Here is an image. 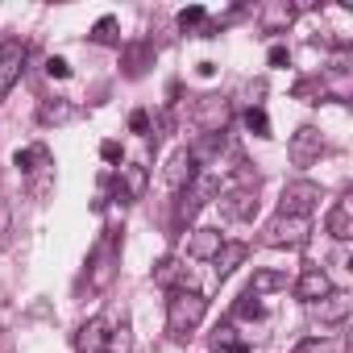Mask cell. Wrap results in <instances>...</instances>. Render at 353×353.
<instances>
[{
    "mask_svg": "<svg viewBox=\"0 0 353 353\" xmlns=\"http://www.w3.org/2000/svg\"><path fill=\"white\" fill-rule=\"evenodd\" d=\"M204 316H208V299L200 291H192V287H174L170 291V299H166V332L170 336H179V341L192 336Z\"/></svg>",
    "mask_w": 353,
    "mask_h": 353,
    "instance_id": "obj_1",
    "label": "cell"
},
{
    "mask_svg": "<svg viewBox=\"0 0 353 353\" xmlns=\"http://www.w3.org/2000/svg\"><path fill=\"white\" fill-rule=\"evenodd\" d=\"M307 237H312V216H283L279 212L262 229V241L270 250H299V245H307Z\"/></svg>",
    "mask_w": 353,
    "mask_h": 353,
    "instance_id": "obj_2",
    "label": "cell"
},
{
    "mask_svg": "<svg viewBox=\"0 0 353 353\" xmlns=\"http://www.w3.org/2000/svg\"><path fill=\"white\" fill-rule=\"evenodd\" d=\"M216 196H221V179H216V174H196L192 188L179 192V208H174V221H179V225H192L196 212H200L204 204H212Z\"/></svg>",
    "mask_w": 353,
    "mask_h": 353,
    "instance_id": "obj_3",
    "label": "cell"
},
{
    "mask_svg": "<svg viewBox=\"0 0 353 353\" xmlns=\"http://www.w3.org/2000/svg\"><path fill=\"white\" fill-rule=\"evenodd\" d=\"M320 200H324V192H320L312 179H295V183H287V188H283L279 212H283V216H307Z\"/></svg>",
    "mask_w": 353,
    "mask_h": 353,
    "instance_id": "obj_4",
    "label": "cell"
},
{
    "mask_svg": "<svg viewBox=\"0 0 353 353\" xmlns=\"http://www.w3.org/2000/svg\"><path fill=\"white\" fill-rule=\"evenodd\" d=\"M320 154H324V137H320V129L303 125V129L291 133V141H287V158H291V166H312V162H320Z\"/></svg>",
    "mask_w": 353,
    "mask_h": 353,
    "instance_id": "obj_5",
    "label": "cell"
},
{
    "mask_svg": "<svg viewBox=\"0 0 353 353\" xmlns=\"http://www.w3.org/2000/svg\"><path fill=\"white\" fill-rule=\"evenodd\" d=\"M117 274V233H108L92 254V291H104Z\"/></svg>",
    "mask_w": 353,
    "mask_h": 353,
    "instance_id": "obj_6",
    "label": "cell"
},
{
    "mask_svg": "<svg viewBox=\"0 0 353 353\" xmlns=\"http://www.w3.org/2000/svg\"><path fill=\"white\" fill-rule=\"evenodd\" d=\"M307 307H312V316H316L320 324H345L349 312H353V295H349V291H328L324 299H316V303H307Z\"/></svg>",
    "mask_w": 353,
    "mask_h": 353,
    "instance_id": "obj_7",
    "label": "cell"
},
{
    "mask_svg": "<svg viewBox=\"0 0 353 353\" xmlns=\"http://www.w3.org/2000/svg\"><path fill=\"white\" fill-rule=\"evenodd\" d=\"M196 117H200V129H204V133H225V125H229L233 108H229V100L200 96V104H196Z\"/></svg>",
    "mask_w": 353,
    "mask_h": 353,
    "instance_id": "obj_8",
    "label": "cell"
},
{
    "mask_svg": "<svg viewBox=\"0 0 353 353\" xmlns=\"http://www.w3.org/2000/svg\"><path fill=\"white\" fill-rule=\"evenodd\" d=\"M108 345H112V332H108V324L100 316H92V320L79 324V332H75V349L79 353H104Z\"/></svg>",
    "mask_w": 353,
    "mask_h": 353,
    "instance_id": "obj_9",
    "label": "cell"
},
{
    "mask_svg": "<svg viewBox=\"0 0 353 353\" xmlns=\"http://www.w3.org/2000/svg\"><path fill=\"white\" fill-rule=\"evenodd\" d=\"M26 42L21 38H9L5 46H0V67H5V75H0V92H9L13 83H17V75H21V67H26Z\"/></svg>",
    "mask_w": 353,
    "mask_h": 353,
    "instance_id": "obj_10",
    "label": "cell"
},
{
    "mask_svg": "<svg viewBox=\"0 0 353 353\" xmlns=\"http://www.w3.org/2000/svg\"><path fill=\"white\" fill-rule=\"evenodd\" d=\"M145 188H150V170L141 162H125L121 166V192H117V200L121 204H133V200L145 196Z\"/></svg>",
    "mask_w": 353,
    "mask_h": 353,
    "instance_id": "obj_11",
    "label": "cell"
},
{
    "mask_svg": "<svg viewBox=\"0 0 353 353\" xmlns=\"http://www.w3.org/2000/svg\"><path fill=\"white\" fill-rule=\"evenodd\" d=\"M221 212L229 221H254V212H258V188H241V192L221 196Z\"/></svg>",
    "mask_w": 353,
    "mask_h": 353,
    "instance_id": "obj_12",
    "label": "cell"
},
{
    "mask_svg": "<svg viewBox=\"0 0 353 353\" xmlns=\"http://www.w3.org/2000/svg\"><path fill=\"white\" fill-rule=\"evenodd\" d=\"M332 291V283H328V274L320 270V266H307L299 279H295V295L303 299V303H316V299H324Z\"/></svg>",
    "mask_w": 353,
    "mask_h": 353,
    "instance_id": "obj_13",
    "label": "cell"
},
{
    "mask_svg": "<svg viewBox=\"0 0 353 353\" xmlns=\"http://www.w3.org/2000/svg\"><path fill=\"white\" fill-rule=\"evenodd\" d=\"M196 174H200V170H196V162L188 158V150H179V154H174V158L166 162V188H170L174 196H179L183 188H192Z\"/></svg>",
    "mask_w": 353,
    "mask_h": 353,
    "instance_id": "obj_14",
    "label": "cell"
},
{
    "mask_svg": "<svg viewBox=\"0 0 353 353\" xmlns=\"http://www.w3.org/2000/svg\"><path fill=\"white\" fill-rule=\"evenodd\" d=\"M221 150H225V133H200V137L188 145V158H192L196 166H212V162L221 158Z\"/></svg>",
    "mask_w": 353,
    "mask_h": 353,
    "instance_id": "obj_15",
    "label": "cell"
},
{
    "mask_svg": "<svg viewBox=\"0 0 353 353\" xmlns=\"http://www.w3.org/2000/svg\"><path fill=\"white\" fill-rule=\"evenodd\" d=\"M291 21H295V5H287V0L262 5V34H283Z\"/></svg>",
    "mask_w": 353,
    "mask_h": 353,
    "instance_id": "obj_16",
    "label": "cell"
},
{
    "mask_svg": "<svg viewBox=\"0 0 353 353\" xmlns=\"http://www.w3.org/2000/svg\"><path fill=\"white\" fill-rule=\"evenodd\" d=\"M221 245H225L221 229H196V233H192V245H188V254H192V258H200V262H212Z\"/></svg>",
    "mask_w": 353,
    "mask_h": 353,
    "instance_id": "obj_17",
    "label": "cell"
},
{
    "mask_svg": "<svg viewBox=\"0 0 353 353\" xmlns=\"http://www.w3.org/2000/svg\"><path fill=\"white\" fill-rule=\"evenodd\" d=\"M245 254H250V250H245L241 241H225V245L216 250V258H212V262H216V279H229V274L245 262Z\"/></svg>",
    "mask_w": 353,
    "mask_h": 353,
    "instance_id": "obj_18",
    "label": "cell"
},
{
    "mask_svg": "<svg viewBox=\"0 0 353 353\" xmlns=\"http://www.w3.org/2000/svg\"><path fill=\"white\" fill-rule=\"evenodd\" d=\"M13 162H17L21 174H38V170L50 166V150H46V145H30V150H17Z\"/></svg>",
    "mask_w": 353,
    "mask_h": 353,
    "instance_id": "obj_19",
    "label": "cell"
},
{
    "mask_svg": "<svg viewBox=\"0 0 353 353\" xmlns=\"http://www.w3.org/2000/svg\"><path fill=\"white\" fill-rule=\"evenodd\" d=\"M328 233H332L336 241H349V237H353V208H349V200L332 204V212H328Z\"/></svg>",
    "mask_w": 353,
    "mask_h": 353,
    "instance_id": "obj_20",
    "label": "cell"
},
{
    "mask_svg": "<svg viewBox=\"0 0 353 353\" xmlns=\"http://www.w3.org/2000/svg\"><path fill=\"white\" fill-rule=\"evenodd\" d=\"M150 59H154V46H150V42H133V46H125V71H129L133 79L150 67Z\"/></svg>",
    "mask_w": 353,
    "mask_h": 353,
    "instance_id": "obj_21",
    "label": "cell"
},
{
    "mask_svg": "<svg viewBox=\"0 0 353 353\" xmlns=\"http://www.w3.org/2000/svg\"><path fill=\"white\" fill-rule=\"evenodd\" d=\"M179 279H183V266L174 262V258H158V262H154V283H158V287L174 291V287H179Z\"/></svg>",
    "mask_w": 353,
    "mask_h": 353,
    "instance_id": "obj_22",
    "label": "cell"
},
{
    "mask_svg": "<svg viewBox=\"0 0 353 353\" xmlns=\"http://www.w3.org/2000/svg\"><path fill=\"white\" fill-rule=\"evenodd\" d=\"M279 287H287V274L283 270H254V283H250V295H270V291H279Z\"/></svg>",
    "mask_w": 353,
    "mask_h": 353,
    "instance_id": "obj_23",
    "label": "cell"
},
{
    "mask_svg": "<svg viewBox=\"0 0 353 353\" xmlns=\"http://www.w3.org/2000/svg\"><path fill=\"white\" fill-rule=\"evenodd\" d=\"M71 112H75L71 104H63V100L50 104V100H46V104L38 108V121H42V125H63V121H71Z\"/></svg>",
    "mask_w": 353,
    "mask_h": 353,
    "instance_id": "obj_24",
    "label": "cell"
},
{
    "mask_svg": "<svg viewBox=\"0 0 353 353\" xmlns=\"http://www.w3.org/2000/svg\"><path fill=\"white\" fill-rule=\"evenodd\" d=\"M92 42H100V46H117L121 38H117V17H100L96 26H92Z\"/></svg>",
    "mask_w": 353,
    "mask_h": 353,
    "instance_id": "obj_25",
    "label": "cell"
},
{
    "mask_svg": "<svg viewBox=\"0 0 353 353\" xmlns=\"http://www.w3.org/2000/svg\"><path fill=\"white\" fill-rule=\"evenodd\" d=\"M233 316H237V320H262V303H258V295L245 291V295L233 303Z\"/></svg>",
    "mask_w": 353,
    "mask_h": 353,
    "instance_id": "obj_26",
    "label": "cell"
},
{
    "mask_svg": "<svg viewBox=\"0 0 353 353\" xmlns=\"http://www.w3.org/2000/svg\"><path fill=\"white\" fill-rule=\"evenodd\" d=\"M245 125H250L254 137H270V117H266V108H250V112H245Z\"/></svg>",
    "mask_w": 353,
    "mask_h": 353,
    "instance_id": "obj_27",
    "label": "cell"
},
{
    "mask_svg": "<svg viewBox=\"0 0 353 353\" xmlns=\"http://www.w3.org/2000/svg\"><path fill=\"white\" fill-rule=\"evenodd\" d=\"M295 353H336V345L332 341H320V336H307V341L295 345Z\"/></svg>",
    "mask_w": 353,
    "mask_h": 353,
    "instance_id": "obj_28",
    "label": "cell"
},
{
    "mask_svg": "<svg viewBox=\"0 0 353 353\" xmlns=\"http://www.w3.org/2000/svg\"><path fill=\"white\" fill-rule=\"evenodd\" d=\"M204 17H208V13H204L200 5H192V9L179 13V30H196V26H204Z\"/></svg>",
    "mask_w": 353,
    "mask_h": 353,
    "instance_id": "obj_29",
    "label": "cell"
},
{
    "mask_svg": "<svg viewBox=\"0 0 353 353\" xmlns=\"http://www.w3.org/2000/svg\"><path fill=\"white\" fill-rule=\"evenodd\" d=\"M46 75H50V79H67V75H71V63L59 59V54H50V59H46Z\"/></svg>",
    "mask_w": 353,
    "mask_h": 353,
    "instance_id": "obj_30",
    "label": "cell"
},
{
    "mask_svg": "<svg viewBox=\"0 0 353 353\" xmlns=\"http://www.w3.org/2000/svg\"><path fill=\"white\" fill-rule=\"evenodd\" d=\"M129 133H150V112H145V108H137V112L129 117Z\"/></svg>",
    "mask_w": 353,
    "mask_h": 353,
    "instance_id": "obj_31",
    "label": "cell"
},
{
    "mask_svg": "<svg viewBox=\"0 0 353 353\" xmlns=\"http://www.w3.org/2000/svg\"><path fill=\"white\" fill-rule=\"evenodd\" d=\"M233 345H237L233 324H221V328H216V349H233Z\"/></svg>",
    "mask_w": 353,
    "mask_h": 353,
    "instance_id": "obj_32",
    "label": "cell"
},
{
    "mask_svg": "<svg viewBox=\"0 0 353 353\" xmlns=\"http://www.w3.org/2000/svg\"><path fill=\"white\" fill-rule=\"evenodd\" d=\"M270 67H291V50L287 46H270Z\"/></svg>",
    "mask_w": 353,
    "mask_h": 353,
    "instance_id": "obj_33",
    "label": "cell"
},
{
    "mask_svg": "<svg viewBox=\"0 0 353 353\" xmlns=\"http://www.w3.org/2000/svg\"><path fill=\"white\" fill-rule=\"evenodd\" d=\"M100 158L104 162H121V141H104L100 145Z\"/></svg>",
    "mask_w": 353,
    "mask_h": 353,
    "instance_id": "obj_34",
    "label": "cell"
},
{
    "mask_svg": "<svg viewBox=\"0 0 353 353\" xmlns=\"http://www.w3.org/2000/svg\"><path fill=\"white\" fill-rule=\"evenodd\" d=\"M5 233H9V204H0V241H5Z\"/></svg>",
    "mask_w": 353,
    "mask_h": 353,
    "instance_id": "obj_35",
    "label": "cell"
},
{
    "mask_svg": "<svg viewBox=\"0 0 353 353\" xmlns=\"http://www.w3.org/2000/svg\"><path fill=\"white\" fill-rule=\"evenodd\" d=\"M316 92H324V88H316V83H299L295 88V96H316Z\"/></svg>",
    "mask_w": 353,
    "mask_h": 353,
    "instance_id": "obj_36",
    "label": "cell"
}]
</instances>
